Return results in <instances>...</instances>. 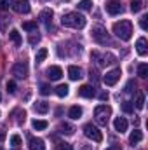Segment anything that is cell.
<instances>
[{"instance_id": "cell-1", "label": "cell", "mask_w": 148, "mask_h": 150, "mask_svg": "<svg viewBox=\"0 0 148 150\" xmlns=\"http://www.w3.org/2000/svg\"><path fill=\"white\" fill-rule=\"evenodd\" d=\"M113 33L120 38V40H125V42L131 40V37H132V23L127 21V19L117 21L113 25Z\"/></svg>"}, {"instance_id": "cell-2", "label": "cell", "mask_w": 148, "mask_h": 150, "mask_svg": "<svg viewBox=\"0 0 148 150\" xmlns=\"http://www.w3.org/2000/svg\"><path fill=\"white\" fill-rule=\"evenodd\" d=\"M61 25L66 28H84L85 26V18L80 12H68L61 18Z\"/></svg>"}, {"instance_id": "cell-3", "label": "cell", "mask_w": 148, "mask_h": 150, "mask_svg": "<svg viewBox=\"0 0 148 150\" xmlns=\"http://www.w3.org/2000/svg\"><path fill=\"white\" fill-rule=\"evenodd\" d=\"M110 115H111V108L108 105H98L94 108V119L99 126H106L108 120H110Z\"/></svg>"}, {"instance_id": "cell-4", "label": "cell", "mask_w": 148, "mask_h": 150, "mask_svg": "<svg viewBox=\"0 0 148 150\" xmlns=\"http://www.w3.org/2000/svg\"><path fill=\"white\" fill-rule=\"evenodd\" d=\"M91 37H92V40H94L96 44H99V45H106V44H110L108 32H106L103 26H94L92 32H91Z\"/></svg>"}, {"instance_id": "cell-5", "label": "cell", "mask_w": 148, "mask_h": 150, "mask_svg": "<svg viewBox=\"0 0 148 150\" xmlns=\"http://www.w3.org/2000/svg\"><path fill=\"white\" fill-rule=\"evenodd\" d=\"M84 134H85L87 138H91L92 142H96V143H99V142L103 140V133H101L96 126H92V124H85V126H84Z\"/></svg>"}, {"instance_id": "cell-6", "label": "cell", "mask_w": 148, "mask_h": 150, "mask_svg": "<svg viewBox=\"0 0 148 150\" xmlns=\"http://www.w3.org/2000/svg\"><path fill=\"white\" fill-rule=\"evenodd\" d=\"M12 75L16 79H26L28 77V65L25 61H18L12 67Z\"/></svg>"}, {"instance_id": "cell-7", "label": "cell", "mask_w": 148, "mask_h": 150, "mask_svg": "<svg viewBox=\"0 0 148 150\" xmlns=\"http://www.w3.org/2000/svg\"><path fill=\"white\" fill-rule=\"evenodd\" d=\"M91 58L96 59V61L99 63V67H105V65H111V63H115V56L110 54V52H108V54H99V52L94 51V52L91 54Z\"/></svg>"}, {"instance_id": "cell-8", "label": "cell", "mask_w": 148, "mask_h": 150, "mask_svg": "<svg viewBox=\"0 0 148 150\" xmlns=\"http://www.w3.org/2000/svg\"><path fill=\"white\" fill-rule=\"evenodd\" d=\"M120 75H122V72H120V68H115V70H111V72H108V74L105 75V77H103V82H105L106 86H115V84L118 82Z\"/></svg>"}, {"instance_id": "cell-9", "label": "cell", "mask_w": 148, "mask_h": 150, "mask_svg": "<svg viewBox=\"0 0 148 150\" xmlns=\"http://www.w3.org/2000/svg\"><path fill=\"white\" fill-rule=\"evenodd\" d=\"M12 9L18 14H28L30 12V2L28 0H14L12 2Z\"/></svg>"}, {"instance_id": "cell-10", "label": "cell", "mask_w": 148, "mask_h": 150, "mask_svg": "<svg viewBox=\"0 0 148 150\" xmlns=\"http://www.w3.org/2000/svg\"><path fill=\"white\" fill-rule=\"evenodd\" d=\"M124 11V7H122V4L120 2H117V0H111L106 4V12L110 14V16H117V14H120Z\"/></svg>"}, {"instance_id": "cell-11", "label": "cell", "mask_w": 148, "mask_h": 150, "mask_svg": "<svg viewBox=\"0 0 148 150\" xmlns=\"http://www.w3.org/2000/svg\"><path fill=\"white\" fill-rule=\"evenodd\" d=\"M40 21L45 25L47 30H51V26H52V11H49V9L42 11L40 12Z\"/></svg>"}, {"instance_id": "cell-12", "label": "cell", "mask_w": 148, "mask_h": 150, "mask_svg": "<svg viewBox=\"0 0 148 150\" xmlns=\"http://www.w3.org/2000/svg\"><path fill=\"white\" fill-rule=\"evenodd\" d=\"M78 96H82V98H92V96H96V89L92 86H89V84H84L78 89Z\"/></svg>"}, {"instance_id": "cell-13", "label": "cell", "mask_w": 148, "mask_h": 150, "mask_svg": "<svg viewBox=\"0 0 148 150\" xmlns=\"http://www.w3.org/2000/svg\"><path fill=\"white\" fill-rule=\"evenodd\" d=\"M45 75H47L51 80H59V79L63 77V70H61L59 67H51V68L45 70Z\"/></svg>"}, {"instance_id": "cell-14", "label": "cell", "mask_w": 148, "mask_h": 150, "mask_svg": "<svg viewBox=\"0 0 148 150\" xmlns=\"http://www.w3.org/2000/svg\"><path fill=\"white\" fill-rule=\"evenodd\" d=\"M28 149H30V150H45L44 140H40V138H35V136H30V142H28Z\"/></svg>"}, {"instance_id": "cell-15", "label": "cell", "mask_w": 148, "mask_h": 150, "mask_svg": "<svg viewBox=\"0 0 148 150\" xmlns=\"http://www.w3.org/2000/svg\"><path fill=\"white\" fill-rule=\"evenodd\" d=\"M113 127H115V131L124 133V131H127V120L124 117H117L115 122H113Z\"/></svg>"}, {"instance_id": "cell-16", "label": "cell", "mask_w": 148, "mask_h": 150, "mask_svg": "<svg viewBox=\"0 0 148 150\" xmlns=\"http://www.w3.org/2000/svg\"><path fill=\"white\" fill-rule=\"evenodd\" d=\"M136 49H138V52H140L141 56H147V52H148V42H147V38H145V37L138 38V42H136Z\"/></svg>"}, {"instance_id": "cell-17", "label": "cell", "mask_w": 148, "mask_h": 150, "mask_svg": "<svg viewBox=\"0 0 148 150\" xmlns=\"http://www.w3.org/2000/svg\"><path fill=\"white\" fill-rule=\"evenodd\" d=\"M143 140V133L140 131V129H134L132 133H131V136H129V143L134 147V145H138L140 142Z\"/></svg>"}, {"instance_id": "cell-18", "label": "cell", "mask_w": 148, "mask_h": 150, "mask_svg": "<svg viewBox=\"0 0 148 150\" xmlns=\"http://www.w3.org/2000/svg\"><path fill=\"white\" fill-rule=\"evenodd\" d=\"M68 77H70L72 80H78V79L82 77V70H80L78 67L72 65V67H68Z\"/></svg>"}, {"instance_id": "cell-19", "label": "cell", "mask_w": 148, "mask_h": 150, "mask_svg": "<svg viewBox=\"0 0 148 150\" xmlns=\"http://www.w3.org/2000/svg\"><path fill=\"white\" fill-rule=\"evenodd\" d=\"M58 131H59L61 134H68V136H70V134H73L75 133V127L73 126H70V124H66V122H61L59 127H58Z\"/></svg>"}, {"instance_id": "cell-20", "label": "cell", "mask_w": 148, "mask_h": 150, "mask_svg": "<svg viewBox=\"0 0 148 150\" xmlns=\"http://www.w3.org/2000/svg\"><path fill=\"white\" fill-rule=\"evenodd\" d=\"M68 117H70V119H73V120L80 119V117H82V108H80V107H77V105L72 107V108L68 110Z\"/></svg>"}, {"instance_id": "cell-21", "label": "cell", "mask_w": 148, "mask_h": 150, "mask_svg": "<svg viewBox=\"0 0 148 150\" xmlns=\"http://www.w3.org/2000/svg\"><path fill=\"white\" fill-rule=\"evenodd\" d=\"M33 108H35V112H38V113H47L49 103H47V101H37V103L33 105Z\"/></svg>"}, {"instance_id": "cell-22", "label": "cell", "mask_w": 148, "mask_h": 150, "mask_svg": "<svg viewBox=\"0 0 148 150\" xmlns=\"http://www.w3.org/2000/svg\"><path fill=\"white\" fill-rule=\"evenodd\" d=\"M9 38H11V40L14 42V45H18V47H19V45H21V42H23V40H21V35H19V32H18V30H11V32H9Z\"/></svg>"}, {"instance_id": "cell-23", "label": "cell", "mask_w": 148, "mask_h": 150, "mask_svg": "<svg viewBox=\"0 0 148 150\" xmlns=\"http://www.w3.org/2000/svg\"><path fill=\"white\" fill-rule=\"evenodd\" d=\"M68 89H70V87H68L66 84H61V86L56 87V94H58L59 98H65V96H68Z\"/></svg>"}, {"instance_id": "cell-24", "label": "cell", "mask_w": 148, "mask_h": 150, "mask_svg": "<svg viewBox=\"0 0 148 150\" xmlns=\"http://www.w3.org/2000/svg\"><path fill=\"white\" fill-rule=\"evenodd\" d=\"M32 126H33V129H37V131H44V129L47 127V120H38V119H35V120L32 122Z\"/></svg>"}, {"instance_id": "cell-25", "label": "cell", "mask_w": 148, "mask_h": 150, "mask_svg": "<svg viewBox=\"0 0 148 150\" xmlns=\"http://www.w3.org/2000/svg\"><path fill=\"white\" fill-rule=\"evenodd\" d=\"M143 9V0H131V11L132 12H140Z\"/></svg>"}, {"instance_id": "cell-26", "label": "cell", "mask_w": 148, "mask_h": 150, "mask_svg": "<svg viewBox=\"0 0 148 150\" xmlns=\"http://www.w3.org/2000/svg\"><path fill=\"white\" fill-rule=\"evenodd\" d=\"M138 75H140L141 79H147L148 77V65L147 63H141V65L138 67Z\"/></svg>"}, {"instance_id": "cell-27", "label": "cell", "mask_w": 148, "mask_h": 150, "mask_svg": "<svg viewBox=\"0 0 148 150\" xmlns=\"http://www.w3.org/2000/svg\"><path fill=\"white\" fill-rule=\"evenodd\" d=\"M78 9L80 11H91L92 9V2L91 0H82V2H78Z\"/></svg>"}, {"instance_id": "cell-28", "label": "cell", "mask_w": 148, "mask_h": 150, "mask_svg": "<svg viewBox=\"0 0 148 150\" xmlns=\"http://www.w3.org/2000/svg\"><path fill=\"white\" fill-rule=\"evenodd\" d=\"M23 30H26V32H35V30H37V21H26V23H23Z\"/></svg>"}, {"instance_id": "cell-29", "label": "cell", "mask_w": 148, "mask_h": 150, "mask_svg": "<svg viewBox=\"0 0 148 150\" xmlns=\"http://www.w3.org/2000/svg\"><path fill=\"white\" fill-rule=\"evenodd\" d=\"M47 54H49V52H47V49H44V47H42V49L37 52V56H35V61H37V63H42V61L47 58Z\"/></svg>"}, {"instance_id": "cell-30", "label": "cell", "mask_w": 148, "mask_h": 150, "mask_svg": "<svg viewBox=\"0 0 148 150\" xmlns=\"http://www.w3.org/2000/svg\"><path fill=\"white\" fill-rule=\"evenodd\" d=\"M28 42H30L32 45H35V44H38V42H40V33H38L37 30L30 33V37H28Z\"/></svg>"}, {"instance_id": "cell-31", "label": "cell", "mask_w": 148, "mask_h": 150, "mask_svg": "<svg viewBox=\"0 0 148 150\" xmlns=\"http://www.w3.org/2000/svg\"><path fill=\"white\" fill-rule=\"evenodd\" d=\"M143 107H145V94H143V93H140V94H138V98H136V108H138V110H141Z\"/></svg>"}, {"instance_id": "cell-32", "label": "cell", "mask_w": 148, "mask_h": 150, "mask_svg": "<svg viewBox=\"0 0 148 150\" xmlns=\"http://www.w3.org/2000/svg\"><path fill=\"white\" fill-rule=\"evenodd\" d=\"M11 145H12L14 149H18V147L21 145V136H19V134H12V136H11Z\"/></svg>"}, {"instance_id": "cell-33", "label": "cell", "mask_w": 148, "mask_h": 150, "mask_svg": "<svg viewBox=\"0 0 148 150\" xmlns=\"http://www.w3.org/2000/svg\"><path fill=\"white\" fill-rule=\"evenodd\" d=\"M14 115H18V117H16V122H18V124H23V122H25V117H26L25 110H16Z\"/></svg>"}, {"instance_id": "cell-34", "label": "cell", "mask_w": 148, "mask_h": 150, "mask_svg": "<svg viewBox=\"0 0 148 150\" xmlns=\"http://www.w3.org/2000/svg\"><path fill=\"white\" fill-rule=\"evenodd\" d=\"M122 110H124L125 113H132L134 112V107H132L131 101H124V103H122Z\"/></svg>"}, {"instance_id": "cell-35", "label": "cell", "mask_w": 148, "mask_h": 150, "mask_svg": "<svg viewBox=\"0 0 148 150\" xmlns=\"http://www.w3.org/2000/svg\"><path fill=\"white\" fill-rule=\"evenodd\" d=\"M54 150H72V145L70 143H66V142H61V143H58Z\"/></svg>"}, {"instance_id": "cell-36", "label": "cell", "mask_w": 148, "mask_h": 150, "mask_svg": "<svg viewBox=\"0 0 148 150\" xmlns=\"http://www.w3.org/2000/svg\"><path fill=\"white\" fill-rule=\"evenodd\" d=\"M40 94H44V96L51 94V86H47V84H42V86H40Z\"/></svg>"}, {"instance_id": "cell-37", "label": "cell", "mask_w": 148, "mask_h": 150, "mask_svg": "<svg viewBox=\"0 0 148 150\" xmlns=\"http://www.w3.org/2000/svg\"><path fill=\"white\" fill-rule=\"evenodd\" d=\"M7 91H9L11 94L16 93V82H14V80H9V82H7Z\"/></svg>"}, {"instance_id": "cell-38", "label": "cell", "mask_w": 148, "mask_h": 150, "mask_svg": "<svg viewBox=\"0 0 148 150\" xmlns=\"http://www.w3.org/2000/svg\"><path fill=\"white\" fill-rule=\"evenodd\" d=\"M140 26H141L143 30L148 28V16H141V18H140Z\"/></svg>"}, {"instance_id": "cell-39", "label": "cell", "mask_w": 148, "mask_h": 150, "mask_svg": "<svg viewBox=\"0 0 148 150\" xmlns=\"http://www.w3.org/2000/svg\"><path fill=\"white\" fill-rule=\"evenodd\" d=\"M11 5V0H0V11H7Z\"/></svg>"}, {"instance_id": "cell-40", "label": "cell", "mask_w": 148, "mask_h": 150, "mask_svg": "<svg viewBox=\"0 0 148 150\" xmlns=\"http://www.w3.org/2000/svg\"><path fill=\"white\" fill-rule=\"evenodd\" d=\"M89 79H91V82H92V80H94V82H96V80H98V79H99V77H98V72H96V70H92V68H91V72H89Z\"/></svg>"}, {"instance_id": "cell-41", "label": "cell", "mask_w": 148, "mask_h": 150, "mask_svg": "<svg viewBox=\"0 0 148 150\" xmlns=\"http://www.w3.org/2000/svg\"><path fill=\"white\" fill-rule=\"evenodd\" d=\"M7 21H9V18H5V16L0 18V28H2V30H5V23H7Z\"/></svg>"}, {"instance_id": "cell-42", "label": "cell", "mask_w": 148, "mask_h": 150, "mask_svg": "<svg viewBox=\"0 0 148 150\" xmlns=\"http://www.w3.org/2000/svg\"><path fill=\"white\" fill-rule=\"evenodd\" d=\"M132 86H136V84H134L132 80H129V84H127V87H125V93H131V91H132Z\"/></svg>"}, {"instance_id": "cell-43", "label": "cell", "mask_w": 148, "mask_h": 150, "mask_svg": "<svg viewBox=\"0 0 148 150\" xmlns=\"http://www.w3.org/2000/svg\"><path fill=\"white\" fill-rule=\"evenodd\" d=\"M99 100H101V101L108 100V93H101V94H99Z\"/></svg>"}, {"instance_id": "cell-44", "label": "cell", "mask_w": 148, "mask_h": 150, "mask_svg": "<svg viewBox=\"0 0 148 150\" xmlns=\"http://www.w3.org/2000/svg\"><path fill=\"white\" fill-rule=\"evenodd\" d=\"M5 138V129H4V126H0V140H4Z\"/></svg>"}, {"instance_id": "cell-45", "label": "cell", "mask_w": 148, "mask_h": 150, "mask_svg": "<svg viewBox=\"0 0 148 150\" xmlns=\"http://www.w3.org/2000/svg\"><path fill=\"white\" fill-rule=\"evenodd\" d=\"M105 150H122V149H120V145H111V147H108Z\"/></svg>"}, {"instance_id": "cell-46", "label": "cell", "mask_w": 148, "mask_h": 150, "mask_svg": "<svg viewBox=\"0 0 148 150\" xmlns=\"http://www.w3.org/2000/svg\"><path fill=\"white\" fill-rule=\"evenodd\" d=\"M0 101H2V94H0Z\"/></svg>"}, {"instance_id": "cell-47", "label": "cell", "mask_w": 148, "mask_h": 150, "mask_svg": "<svg viewBox=\"0 0 148 150\" xmlns=\"http://www.w3.org/2000/svg\"><path fill=\"white\" fill-rule=\"evenodd\" d=\"M0 150H4V149H2V145H0Z\"/></svg>"}, {"instance_id": "cell-48", "label": "cell", "mask_w": 148, "mask_h": 150, "mask_svg": "<svg viewBox=\"0 0 148 150\" xmlns=\"http://www.w3.org/2000/svg\"><path fill=\"white\" fill-rule=\"evenodd\" d=\"M14 150H18V149H14Z\"/></svg>"}, {"instance_id": "cell-49", "label": "cell", "mask_w": 148, "mask_h": 150, "mask_svg": "<svg viewBox=\"0 0 148 150\" xmlns=\"http://www.w3.org/2000/svg\"><path fill=\"white\" fill-rule=\"evenodd\" d=\"M66 2H68V0H66Z\"/></svg>"}]
</instances>
